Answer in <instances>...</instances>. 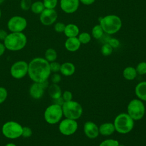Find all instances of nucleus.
I'll return each mask as SVG.
<instances>
[{
	"instance_id": "11",
	"label": "nucleus",
	"mask_w": 146,
	"mask_h": 146,
	"mask_svg": "<svg viewBox=\"0 0 146 146\" xmlns=\"http://www.w3.org/2000/svg\"><path fill=\"white\" fill-rule=\"evenodd\" d=\"M26 19L21 16H14L7 22L8 29L11 32H22L27 27Z\"/></svg>"
},
{
	"instance_id": "7",
	"label": "nucleus",
	"mask_w": 146,
	"mask_h": 146,
	"mask_svg": "<svg viewBox=\"0 0 146 146\" xmlns=\"http://www.w3.org/2000/svg\"><path fill=\"white\" fill-rule=\"evenodd\" d=\"M63 116L62 106L55 103L48 106L44 112V120L50 124H55L60 122Z\"/></svg>"
},
{
	"instance_id": "41",
	"label": "nucleus",
	"mask_w": 146,
	"mask_h": 146,
	"mask_svg": "<svg viewBox=\"0 0 146 146\" xmlns=\"http://www.w3.org/2000/svg\"><path fill=\"white\" fill-rule=\"evenodd\" d=\"M6 50V47L3 43H0V56H1L5 52Z\"/></svg>"
},
{
	"instance_id": "37",
	"label": "nucleus",
	"mask_w": 146,
	"mask_h": 146,
	"mask_svg": "<svg viewBox=\"0 0 146 146\" xmlns=\"http://www.w3.org/2000/svg\"><path fill=\"white\" fill-rule=\"evenodd\" d=\"M62 79L61 76L59 74L57 73H54L51 77V80L52 83H55V84H58V83H59L60 82Z\"/></svg>"
},
{
	"instance_id": "3",
	"label": "nucleus",
	"mask_w": 146,
	"mask_h": 146,
	"mask_svg": "<svg viewBox=\"0 0 146 146\" xmlns=\"http://www.w3.org/2000/svg\"><path fill=\"white\" fill-rule=\"evenodd\" d=\"M115 131L120 134L130 132L133 128L135 121L127 113H120L117 115L113 121Z\"/></svg>"
},
{
	"instance_id": "32",
	"label": "nucleus",
	"mask_w": 146,
	"mask_h": 146,
	"mask_svg": "<svg viewBox=\"0 0 146 146\" xmlns=\"http://www.w3.org/2000/svg\"><path fill=\"white\" fill-rule=\"evenodd\" d=\"M32 3L31 0H21L20 3L21 8L25 11L29 10L31 9Z\"/></svg>"
},
{
	"instance_id": "31",
	"label": "nucleus",
	"mask_w": 146,
	"mask_h": 146,
	"mask_svg": "<svg viewBox=\"0 0 146 146\" xmlns=\"http://www.w3.org/2000/svg\"><path fill=\"white\" fill-rule=\"evenodd\" d=\"M60 66L61 64L55 61L52 62L50 63V70L51 72L54 73H57L60 71Z\"/></svg>"
},
{
	"instance_id": "29",
	"label": "nucleus",
	"mask_w": 146,
	"mask_h": 146,
	"mask_svg": "<svg viewBox=\"0 0 146 146\" xmlns=\"http://www.w3.org/2000/svg\"><path fill=\"white\" fill-rule=\"evenodd\" d=\"M78 39L80 43L86 44L90 41L91 36L88 33H82L79 35Z\"/></svg>"
},
{
	"instance_id": "19",
	"label": "nucleus",
	"mask_w": 146,
	"mask_h": 146,
	"mask_svg": "<svg viewBox=\"0 0 146 146\" xmlns=\"http://www.w3.org/2000/svg\"><path fill=\"white\" fill-rule=\"evenodd\" d=\"M60 72L65 76H72L75 72V66L71 62H64L60 66Z\"/></svg>"
},
{
	"instance_id": "18",
	"label": "nucleus",
	"mask_w": 146,
	"mask_h": 146,
	"mask_svg": "<svg viewBox=\"0 0 146 146\" xmlns=\"http://www.w3.org/2000/svg\"><path fill=\"white\" fill-rule=\"evenodd\" d=\"M66 48L71 52H74L78 50L80 46V42L78 38L76 37L68 38L64 44Z\"/></svg>"
},
{
	"instance_id": "40",
	"label": "nucleus",
	"mask_w": 146,
	"mask_h": 146,
	"mask_svg": "<svg viewBox=\"0 0 146 146\" xmlns=\"http://www.w3.org/2000/svg\"><path fill=\"white\" fill-rule=\"evenodd\" d=\"M53 101H54V103L56 104H58V105L61 106L63 105V104L64 102V100L63 99V98H62V96H61L60 98H58V99H56L53 100Z\"/></svg>"
},
{
	"instance_id": "22",
	"label": "nucleus",
	"mask_w": 146,
	"mask_h": 146,
	"mask_svg": "<svg viewBox=\"0 0 146 146\" xmlns=\"http://www.w3.org/2000/svg\"><path fill=\"white\" fill-rule=\"evenodd\" d=\"M79 29L78 26L74 24H68L65 27L64 30V34L68 38L75 37L79 33Z\"/></svg>"
},
{
	"instance_id": "34",
	"label": "nucleus",
	"mask_w": 146,
	"mask_h": 146,
	"mask_svg": "<svg viewBox=\"0 0 146 146\" xmlns=\"http://www.w3.org/2000/svg\"><path fill=\"white\" fill-rule=\"evenodd\" d=\"M62 97L64 102H68L72 100L73 96L71 91L66 90V91H64L63 92H62Z\"/></svg>"
},
{
	"instance_id": "9",
	"label": "nucleus",
	"mask_w": 146,
	"mask_h": 146,
	"mask_svg": "<svg viewBox=\"0 0 146 146\" xmlns=\"http://www.w3.org/2000/svg\"><path fill=\"white\" fill-rule=\"evenodd\" d=\"M78 128V124L76 120L65 118L60 121L59 124V132L64 136H70L74 134Z\"/></svg>"
},
{
	"instance_id": "8",
	"label": "nucleus",
	"mask_w": 146,
	"mask_h": 146,
	"mask_svg": "<svg viewBox=\"0 0 146 146\" xmlns=\"http://www.w3.org/2000/svg\"><path fill=\"white\" fill-rule=\"evenodd\" d=\"M23 127L15 121H9L3 124L2 127L3 135L10 139H15L22 136Z\"/></svg>"
},
{
	"instance_id": "17",
	"label": "nucleus",
	"mask_w": 146,
	"mask_h": 146,
	"mask_svg": "<svg viewBox=\"0 0 146 146\" xmlns=\"http://www.w3.org/2000/svg\"><path fill=\"white\" fill-rule=\"evenodd\" d=\"M99 134L104 136H108L112 135L115 131V126L113 123L107 122L100 124L99 127Z\"/></svg>"
},
{
	"instance_id": "33",
	"label": "nucleus",
	"mask_w": 146,
	"mask_h": 146,
	"mask_svg": "<svg viewBox=\"0 0 146 146\" xmlns=\"http://www.w3.org/2000/svg\"><path fill=\"white\" fill-rule=\"evenodd\" d=\"M7 94V90L3 87H0V104L6 100Z\"/></svg>"
},
{
	"instance_id": "15",
	"label": "nucleus",
	"mask_w": 146,
	"mask_h": 146,
	"mask_svg": "<svg viewBox=\"0 0 146 146\" xmlns=\"http://www.w3.org/2000/svg\"><path fill=\"white\" fill-rule=\"evenodd\" d=\"M79 0H60V7L66 13H72L76 11Z\"/></svg>"
},
{
	"instance_id": "13",
	"label": "nucleus",
	"mask_w": 146,
	"mask_h": 146,
	"mask_svg": "<svg viewBox=\"0 0 146 146\" xmlns=\"http://www.w3.org/2000/svg\"><path fill=\"white\" fill-rule=\"evenodd\" d=\"M58 17L56 11L54 9H44L40 14V22L46 26L52 25L55 22Z\"/></svg>"
},
{
	"instance_id": "21",
	"label": "nucleus",
	"mask_w": 146,
	"mask_h": 146,
	"mask_svg": "<svg viewBox=\"0 0 146 146\" xmlns=\"http://www.w3.org/2000/svg\"><path fill=\"white\" fill-rule=\"evenodd\" d=\"M123 76L127 80H134L137 76L136 68L132 66L125 67L123 71Z\"/></svg>"
},
{
	"instance_id": "42",
	"label": "nucleus",
	"mask_w": 146,
	"mask_h": 146,
	"mask_svg": "<svg viewBox=\"0 0 146 146\" xmlns=\"http://www.w3.org/2000/svg\"><path fill=\"white\" fill-rule=\"evenodd\" d=\"M80 1L84 5H89L94 2L95 0H80Z\"/></svg>"
},
{
	"instance_id": "26",
	"label": "nucleus",
	"mask_w": 146,
	"mask_h": 146,
	"mask_svg": "<svg viewBox=\"0 0 146 146\" xmlns=\"http://www.w3.org/2000/svg\"><path fill=\"white\" fill-rule=\"evenodd\" d=\"M119 145V141L113 139H107L102 141L99 146H118Z\"/></svg>"
},
{
	"instance_id": "45",
	"label": "nucleus",
	"mask_w": 146,
	"mask_h": 146,
	"mask_svg": "<svg viewBox=\"0 0 146 146\" xmlns=\"http://www.w3.org/2000/svg\"><path fill=\"white\" fill-rule=\"evenodd\" d=\"M118 146H125V145H123V144H119V145Z\"/></svg>"
},
{
	"instance_id": "24",
	"label": "nucleus",
	"mask_w": 146,
	"mask_h": 146,
	"mask_svg": "<svg viewBox=\"0 0 146 146\" xmlns=\"http://www.w3.org/2000/svg\"><path fill=\"white\" fill-rule=\"evenodd\" d=\"M44 9L43 2L36 1L32 3L30 9L34 14H40Z\"/></svg>"
},
{
	"instance_id": "14",
	"label": "nucleus",
	"mask_w": 146,
	"mask_h": 146,
	"mask_svg": "<svg viewBox=\"0 0 146 146\" xmlns=\"http://www.w3.org/2000/svg\"><path fill=\"white\" fill-rule=\"evenodd\" d=\"M83 131L85 135L90 139H94L99 135V127L92 121H87L83 125Z\"/></svg>"
},
{
	"instance_id": "1",
	"label": "nucleus",
	"mask_w": 146,
	"mask_h": 146,
	"mask_svg": "<svg viewBox=\"0 0 146 146\" xmlns=\"http://www.w3.org/2000/svg\"><path fill=\"white\" fill-rule=\"evenodd\" d=\"M51 71L50 63L43 58L37 57L32 59L29 63L28 75L34 82H43L47 81Z\"/></svg>"
},
{
	"instance_id": "6",
	"label": "nucleus",
	"mask_w": 146,
	"mask_h": 146,
	"mask_svg": "<svg viewBox=\"0 0 146 146\" xmlns=\"http://www.w3.org/2000/svg\"><path fill=\"white\" fill-rule=\"evenodd\" d=\"M127 113L134 120H141L145 115V107L143 101L139 99L131 100L127 105Z\"/></svg>"
},
{
	"instance_id": "2",
	"label": "nucleus",
	"mask_w": 146,
	"mask_h": 146,
	"mask_svg": "<svg viewBox=\"0 0 146 146\" xmlns=\"http://www.w3.org/2000/svg\"><path fill=\"white\" fill-rule=\"evenodd\" d=\"M27 43V38L22 32H11L8 34L3 40V44L6 49L17 51L23 49Z\"/></svg>"
},
{
	"instance_id": "39",
	"label": "nucleus",
	"mask_w": 146,
	"mask_h": 146,
	"mask_svg": "<svg viewBox=\"0 0 146 146\" xmlns=\"http://www.w3.org/2000/svg\"><path fill=\"white\" fill-rule=\"evenodd\" d=\"M7 35L8 34L5 30L3 29H0V40H4L7 36Z\"/></svg>"
},
{
	"instance_id": "43",
	"label": "nucleus",
	"mask_w": 146,
	"mask_h": 146,
	"mask_svg": "<svg viewBox=\"0 0 146 146\" xmlns=\"http://www.w3.org/2000/svg\"><path fill=\"white\" fill-rule=\"evenodd\" d=\"M5 146H17V145L13 143H7Z\"/></svg>"
},
{
	"instance_id": "28",
	"label": "nucleus",
	"mask_w": 146,
	"mask_h": 146,
	"mask_svg": "<svg viewBox=\"0 0 146 146\" xmlns=\"http://www.w3.org/2000/svg\"><path fill=\"white\" fill-rule=\"evenodd\" d=\"M112 47L107 43L103 45L101 48V52L104 56H108L112 52Z\"/></svg>"
},
{
	"instance_id": "16",
	"label": "nucleus",
	"mask_w": 146,
	"mask_h": 146,
	"mask_svg": "<svg viewBox=\"0 0 146 146\" xmlns=\"http://www.w3.org/2000/svg\"><path fill=\"white\" fill-rule=\"evenodd\" d=\"M135 93L137 99L146 102V81L140 82L136 84Z\"/></svg>"
},
{
	"instance_id": "46",
	"label": "nucleus",
	"mask_w": 146,
	"mask_h": 146,
	"mask_svg": "<svg viewBox=\"0 0 146 146\" xmlns=\"http://www.w3.org/2000/svg\"><path fill=\"white\" fill-rule=\"evenodd\" d=\"M1 10L0 9V18H1Z\"/></svg>"
},
{
	"instance_id": "35",
	"label": "nucleus",
	"mask_w": 146,
	"mask_h": 146,
	"mask_svg": "<svg viewBox=\"0 0 146 146\" xmlns=\"http://www.w3.org/2000/svg\"><path fill=\"white\" fill-rule=\"evenodd\" d=\"M33 134L32 129L29 127H23V130H22V136L23 137H30Z\"/></svg>"
},
{
	"instance_id": "44",
	"label": "nucleus",
	"mask_w": 146,
	"mask_h": 146,
	"mask_svg": "<svg viewBox=\"0 0 146 146\" xmlns=\"http://www.w3.org/2000/svg\"><path fill=\"white\" fill-rule=\"evenodd\" d=\"M4 1H5V0H0V5L2 4Z\"/></svg>"
},
{
	"instance_id": "23",
	"label": "nucleus",
	"mask_w": 146,
	"mask_h": 146,
	"mask_svg": "<svg viewBox=\"0 0 146 146\" xmlns=\"http://www.w3.org/2000/svg\"><path fill=\"white\" fill-rule=\"evenodd\" d=\"M44 57L49 63L55 61L57 58V52L52 48H48L45 52Z\"/></svg>"
},
{
	"instance_id": "27",
	"label": "nucleus",
	"mask_w": 146,
	"mask_h": 146,
	"mask_svg": "<svg viewBox=\"0 0 146 146\" xmlns=\"http://www.w3.org/2000/svg\"><path fill=\"white\" fill-rule=\"evenodd\" d=\"M135 68L137 75H144L146 74V62H141L139 63Z\"/></svg>"
},
{
	"instance_id": "38",
	"label": "nucleus",
	"mask_w": 146,
	"mask_h": 146,
	"mask_svg": "<svg viewBox=\"0 0 146 146\" xmlns=\"http://www.w3.org/2000/svg\"><path fill=\"white\" fill-rule=\"evenodd\" d=\"M108 43L112 47V48H116L117 47L119 44V41L115 39V38H110L108 40Z\"/></svg>"
},
{
	"instance_id": "30",
	"label": "nucleus",
	"mask_w": 146,
	"mask_h": 146,
	"mask_svg": "<svg viewBox=\"0 0 146 146\" xmlns=\"http://www.w3.org/2000/svg\"><path fill=\"white\" fill-rule=\"evenodd\" d=\"M43 5L45 9H54L58 3L57 0H43Z\"/></svg>"
},
{
	"instance_id": "4",
	"label": "nucleus",
	"mask_w": 146,
	"mask_h": 146,
	"mask_svg": "<svg viewBox=\"0 0 146 146\" xmlns=\"http://www.w3.org/2000/svg\"><path fill=\"white\" fill-rule=\"evenodd\" d=\"M63 116L66 118L74 120L79 119L83 113V108L82 105L78 102L70 100L64 102L62 106Z\"/></svg>"
},
{
	"instance_id": "12",
	"label": "nucleus",
	"mask_w": 146,
	"mask_h": 146,
	"mask_svg": "<svg viewBox=\"0 0 146 146\" xmlns=\"http://www.w3.org/2000/svg\"><path fill=\"white\" fill-rule=\"evenodd\" d=\"M48 87V81L43 82H34L29 88V94L34 99H40L44 92V91Z\"/></svg>"
},
{
	"instance_id": "5",
	"label": "nucleus",
	"mask_w": 146,
	"mask_h": 146,
	"mask_svg": "<svg viewBox=\"0 0 146 146\" xmlns=\"http://www.w3.org/2000/svg\"><path fill=\"white\" fill-rule=\"evenodd\" d=\"M100 25L104 32L109 34H113L120 29L121 21L116 15H110L102 18Z\"/></svg>"
},
{
	"instance_id": "25",
	"label": "nucleus",
	"mask_w": 146,
	"mask_h": 146,
	"mask_svg": "<svg viewBox=\"0 0 146 146\" xmlns=\"http://www.w3.org/2000/svg\"><path fill=\"white\" fill-rule=\"evenodd\" d=\"M103 30L100 25H96L92 30V34L96 39L100 38L103 35Z\"/></svg>"
},
{
	"instance_id": "36",
	"label": "nucleus",
	"mask_w": 146,
	"mask_h": 146,
	"mask_svg": "<svg viewBox=\"0 0 146 146\" xmlns=\"http://www.w3.org/2000/svg\"><path fill=\"white\" fill-rule=\"evenodd\" d=\"M65 25L62 22H58L54 26V29L57 33L64 32L65 29Z\"/></svg>"
},
{
	"instance_id": "10",
	"label": "nucleus",
	"mask_w": 146,
	"mask_h": 146,
	"mask_svg": "<svg viewBox=\"0 0 146 146\" xmlns=\"http://www.w3.org/2000/svg\"><path fill=\"white\" fill-rule=\"evenodd\" d=\"M29 63L24 60H19L14 63L10 68V74L15 79L24 78L28 74Z\"/></svg>"
},
{
	"instance_id": "20",
	"label": "nucleus",
	"mask_w": 146,
	"mask_h": 146,
	"mask_svg": "<svg viewBox=\"0 0 146 146\" xmlns=\"http://www.w3.org/2000/svg\"><path fill=\"white\" fill-rule=\"evenodd\" d=\"M48 93L49 96L53 99H56L62 96V91L60 87L58 84L52 83L48 87Z\"/></svg>"
}]
</instances>
